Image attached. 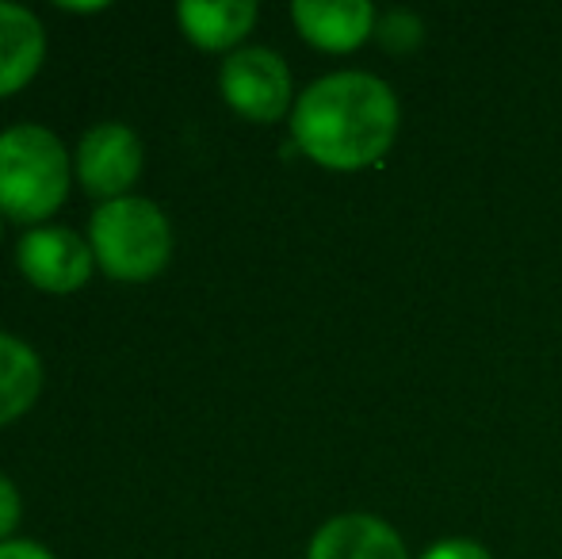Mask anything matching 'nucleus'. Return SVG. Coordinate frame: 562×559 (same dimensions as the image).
Masks as SVG:
<instances>
[{
    "instance_id": "f257e3e1",
    "label": "nucleus",
    "mask_w": 562,
    "mask_h": 559,
    "mask_svg": "<svg viewBox=\"0 0 562 559\" xmlns=\"http://www.w3.org/2000/svg\"><path fill=\"white\" fill-rule=\"evenodd\" d=\"M291 135L326 169H363L398 135V100L371 74H329L299 97Z\"/></svg>"
},
{
    "instance_id": "f03ea898",
    "label": "nucleus",
    "mask_w": 562,
    "mask_h": 559,
    "mask_svg": "<svg viewBox=\"0 0 562 559\" xmlns=\"http://www.w3.org/2000/svg\"><path fill=\"white\" fill-rule=\"evenodd\" d=\"M74 177L66 142L43 123H15L0 131V215L15 223H43L61 208Z\"/></svg>"
},
{
    "instance_id": "7ed1b4c3",
    "label": "nucleus",
    "mask_w": 562,
    "mask_h": 559,
    "mask_svg": "<svg viewBox=\"0 0 562 559\" xmlns=\"http://www.w3.org/2000/svg\"><path fill=\"white\" fill-rule=\"evenodd\" d=\"M92 257L108 277L123 283L154 280L172 257V226L165 211L146 195H119L92 211Z\"/></svg>"
},
{
    "instance_id": "20e7f679",
    "label": "nucleus",
    "mask_w": 562,
    "mask_h": 559,
    "mask_svg": "<svg viewBox=\"0 0 562 559\" xmlns=\"http://www.w3.org/2000/svg\"><path fill=\"white\" fill-rule=\"evenodd\" d=\"M218 85H223L226 104L252 123L280 120L291 104V74L280 54L268 46H245V51L229 54Z\"/></svg>"
},
{
    "instance_id": "39448f33",
    "label": "nucleus",
    "mask_w": 562,
    "mask_h": 559,
    "mask_svg": "<svg viewBox=\"0 0 562 559\" xmlns=\"http://www.w3.org/2000/svg\"><path fill=\"white\" fill-rule=\"evenodd\" d=\"M142 165H146L142 138L134 135V127L115 120L85 131L74 154L77 180L85 185V192L100 195L104 203L119 200V195H131V185L142 177Z\"/></svg>"
},
{
    "instance_id": "423d86ee",
    "label": "nucleus",
    "mask_w": 562,
    "mask_h": 559,
    "mask_svg": "<svg viewBox=\"0 0 562 559\" xmlns=\"http://www.w3.org/2000/svg\"><path fill=\"white\" fill-rule=\"evenodd\" d=\"M92 246L69 226H35L15 242V265L43 291H77L92 277Z\"/></svg>"
},
{
    "instance_id": "0eeeda50",
    "label": "nucleus",
    "mask_w": 562,
    "mask_h": 559,
    "mask_svg": "<svg viewBox=\"0 0 562 559\" xmlns=\"http://www.w3.org/2000/svg\"><path fill=\"white\" fill-rule=\"evenodd\" d=\"M306 559H406V548L379 517L340 514L314 533Z\"/></svg>"
},
{
    "instance_id": "6e6552de",
    "label": "nucleus",
    "mask_w": 562,
    "mask_h": 559,
    "mask_svg": "<svg viewBox=\"0 0 562 559\" xmlns=\"http://www.w3.org/2000/svg\"><path fill=\"white\" fill-rule=\"evenodd\" d=\"M299 31L306 43L322 46V51H356L375 27V8L368 0H299L291 8Z\"/></svg>"
},
{
    "instance_id": "1a4fd4ad",
    "label": "nucleus",
    "mask_w": 562,
    "mask_h": 559,
    "mask_svg": "<svg viewBox=\"0 0 562 559\" xmlns=\"http://www.w3.org/2000/svg\"><path fill=\"white\" fill-rule=\"evenodd\" d=\"M46 31L38 15L23 4L0 0V97H12L15 89L31 81L43 66Z\"/></svg>"
},
{
    "instance_id": "9d476101",
    "label": "nucleus",
    "mask_w": 562,
    "mask_h": 559,
    "mask_svg": "<svg viewBox=\"0 0 562 559\" xmlns=\"http://www.w3.org/2000/svg\"><path fill=\"white\" fill-rule=\"evenodd\" d=\"M177 20L195 46L229 51L257 23V4L252 0H184L177 4Z\"/></svg>"
},
{
    "instance_id": "9b49d317",
    "label": "nucleus",
    "mask_w": 562,
    "mask_h": 559,
    "mask_svg": "<svg viewBox=\"0 0 562 559\" xmlns=\"http://www.w3.org/2000/svg\"><path fill=\"white\" fill-rule=\"evenodd\" d=\"M43 391V360L23 337L0 329V425L15 422L35 406Z\"/></svg>"
},
{
    "instance_id": "f8f14e48",
    "label": "nucleus",
    "mask_w": 562,
    "mask_h": 559,
    "mask_svg": "<svg viewBox=\"0 0 562 559\" xmlns=\"http://www.w3.org/2000/svg\"><path fill=\"white\" fill-rule=\"evenodd\" d=\"M375 35H379V43H383L386 51L406 54V51H414V46L422 43V23H417V15H409V12H391V15H383V20H379Z\"/></svg>"
},
{
    "instance_id": "ddd939ff",
    "label": "nucleus",
    "mask_w": 562,
    "mask_h": 559,
    "mask_svg": "<svg viewBox=\"0 0 562 559\" xmlns=\"http://www.w3.org/2000/svg\"><path fill=\"white\" fill-rule=\"evenodd\" d=\"M20 514H23L20 491H15L12 479L0 471V545H4V540H12L15 525H20Z\"/></svg>"
},
{
    "instance_id": "4468645a",
    "label": "nucleus",
    "mask_w": 562,
    "mask_h": 559,
    "mask_svg": "<svg viewBox=\"0 0 562 559\" xmlns=\"http://www.w3.org/2000/svg\"><path fill=\"white\" fill-rule=\"evenodd\" d=\"M422 559H490V552L474 540H445V545H432Z\"/></svg>"
},
{
    "instance_id": "2eb2a0df",
    "label": "nucleus",
    "mask_w": 562,
    "mask_h": 559,
    "mask_svg": "<svg viewBox=\"0 0 562 559\" xmlns=\"http://www.w3.org/2000/svg\"><path fill=\"white\" fill-rule=\"evenodd\" d=\"M0 559H54V552L38 545V540H4Z\"/></svg>"
},
{
    "instance_id": "dca6fc26",
    "label": "nucleus",
    "mask_w": 562,
    "mask_h": 559,
    "mask_svg": "<svg viewBox=\"0 0 562 559\" xmlns=\"http://www.w3.org/2000/svg\"><path fill=\"white\" fill-rule=\"evenodd\" d=\"M0 234H4V223H0Z\"/></svg>"
}]
</instances>
